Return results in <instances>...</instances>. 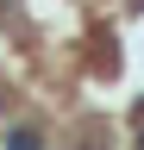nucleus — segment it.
Listing matches in <instances>:
<instances>
[{"label": "nucleus", "instance_id": "obj_1", "mask_svg": "<svg viewBox=\"0 0 144 150\" xmlns=\"http://www.w3.org/2000/svg\"><path fill=\"white\" fill-rule=\"evenodd\" d=\"M6 144H13V150H31V144H38V131H31V125H13V131H6Z\"/></svg>", "mask_w": 144, "mask_h": 150}]
</instances>
